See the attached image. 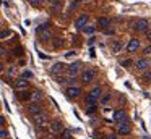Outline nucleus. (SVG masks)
I'll return each instance as SVG.
<instances>
[{"mask_svg":"<svg viewBox=\"0 0 151 139\" xmlns=\"http://www.w3.org/2000/svg\"><path fill=\"white\" fill-rule=\"evenodd\" d=\"M148 28H150V24H148L146 19H137V21L132 24V29L137 32H146Z\"/></svg>","mask_w":151,"mask_h":139,"instance_id":"nucleus-1","label":"nucleus"},{"mask_svg":"<svg viewBox=\"0 0 151 139\" xmlns=\"http://www.w3.org/2000/svg\"><path fill=\"white\" fill-rule=\"evenodd\" d=\"M33 120H34V125H36L37 128H44V126H47V115L42 113V112L37 113V115H34Z\"/></svg>","mask_w":151,"mask_h":139,"instance_id":"nucleus-2","label":"nucleus"},{"mask_svg":"<svg viewBox=\"0 0 151 139\" xmlns=\"http://www.w3.org/2000/svg\"><path fill=\"white\" fill-rule=\"evenodd\" d=\"M49 128H50V133H52V134H60L62 129H63V125H62L60 120H52V121L49 123Z\"/></svg>","mask_w":151,"mask_h":139,"instance_id":"nucleus-3","label":"nucleus"},{"mask_svg":"<svg viewBox=\"0 0 151 139\" xmlns=\"http://www.w3.org/2000/svg\"><path fill=\"white\" fill-rule=\"evenodd\" d=\"M13 87H15L17 91H26L28 87H29V83H28L24 78H18V79H15Z\"/></svg>","mask_w":151,"mask_h":139,"instance_id":"nucleus-4","label":"nucleus"},{"mask_svg":"<svg viewBox=\"0 0 151 139\" xmlns=\"http://www.w3.org/2000/svg\"><path fill=\"white\" fill-rule=\"evenodd\" d=\"M94 76H96V71L94 70H85L81 73V81L83 83H91L93 79H94Z\"/></svg>","mask_w":151,"mask_h":139,"instance_id":"nucleus-5","label":"nucleus"},{"mask_svg":"<svg viewBox=\"0 0 151 139\" xmlns=\"http://www.w3.org/2000/svg\"><path fill=\"white\" fill-rule=\"evenodd\" d=\"M148 66H150V61H148L146 58H138V60L135 61V68H137L138 71H146Z\"/></svg>","mask_w":151,"mask_h":139,"instance_id":"nucleus-6","label":"nucleus"},{"mask_svg":"<svg viewBox=\"0 0 151 139\" xmlns=\"http://www.w3.org/2000/svg\"><path fill=\"white\" fill-rule=\"evenodd\" d=\"M80 94H81V89L76 86H68L67 87V96L70 97V99H76V97H80Z\"/></svg>","mask_w":151,"mask_h":139,"instance_id":"nucleus-7","label":"nucleus"},{"mask_svg":"<svg viewBox=\"0 0 151 139\" xmlns=\"http://www.w3.org/2000/svg\"><path fill=\"white\" fill-rule=\"evenodd\" d=\"M88 18L89 16L86 15V13H83V15H80L78 18H76V21H75V28H78V29H83L86 26V23H88Z\"/></svg>","mask_w":151,"mask_h":139,"instance_id":"nucleus-8","label":"nucleus"},{"mask_svg":"<svg viewBox=\"0 0 151 139\" xmlns=\"http://www.w3.org/2000/svg\"><path fill=\"white\" fill-rule=\"evenodd\" d=\"M130 131H132V128H130V125H128L127 121H122V123H119V126H117V133H119V134L125 136V134H128Z\"/></svg>","mask_w":151,"mask_h":139,"instance_id":"nucleus-9","label":"nucleus"},{"mask_svg":"<svg viewBox=\"0 0 151 139\" xmlns=\"http://www.w3.org/2000/svg\"><path fill=\"white\" fill-rule=\"evenodd\" d=\"M138 48H140V41H138V39H130V42H128V45H127V52L133 53Z\"/></svg>","mask_w":151,"mask_h":139,"instance_id":"nucleus-10","label":"nucleus"},{"mask_svg":"<svg viewBox=\"0 0 151 139\" xmlns=\"http://www.w3.org/2000/svg\"><path fill=\"white\" fill-rule=\"evenodd\" d=\"M28 113H29L31 116L37 115V113H41V105L37 102H33L31 105H28Z\"/></svg>","mask_w":151,"mask_h":139,"instance_id":"nucleus-11","label":"nucleus"},{"mask_svg":"<svg viewBox=\"0 0 151 139\" xmlns=\"http://www.w3.org/2000/svg\"><path fill=\"white\" fill-rule=\"evenodd\" d=\"M52 74H57V76H59L60 73H63V71H67V65H63V63H55L52 66Z\"/></svg>","mask_w":151,"mask_h":139,"instance_id":"nucleus-12","label":"nucleus"},{"mask_svg":"<svg viewBox=\"0 0 151 139\" xmlns=\"http://www.w3.org/2000/svg\"><path fill=\"white\" fill-rule=\"evenodd\" d=\"M50 37H52V36H50V31H49L47 28H44L42 31L39 32V39H41L42 42H47V41H50Z\"/></svg>","mask_w":151,"mask_h":139,"instance_id":"nucleus-13","label":"nucleus"},{"mask_svg":"<svg viewBox=\"0 0 151 139\" xmlns=\"http://www.w3.org/2000/svg\"><path fill=\"white\" fill-rule=\"evenodd\" d=\"M125 118H127V115H125L124 110H117V112H114V120H115L117 123L125 121Z\"/></svg>","mask_w":151,"mask_h":139,"instance_id":"nucleus-14","label":"nucleus"},{"mask_svg":"<svg viewBox=\"0 0 151 139\" xmlns=\"http://www.w3.org/2000/svg\"><path fill=\"white\" fill-rule=\"evenodd\" d=\"M80 70V63H73V65H68L67 66V73L70 74V76H75L76 73H78Z\"/></svg>","mask_w":151,"mask_h":139,"instance_id":"nucleus-15","label":"nucleus"},{"mask_svg":"<svg viewBox=\"0 0 151 139\" xmlns=\"http://www.w3.org/2000/svg\"><path fill=\"white\" fill-rule=\"evenodd\" d=\"M109 24H111L109 18H98V26L99 28H109Z\"/></svg>","mask_w":151,"mask_h":139,"instance_id":"nucleus-16","label":"nucleus"},{"mask_svg":"<svg viewBox=\"0 0 151 139\" xmlns=\"http://www.w3.org/2000/svg\"><path fill=\"white\" fill-rule=\"evenodd\" d=\"M41 99H42V94H41V91H33V92H31V100H34V102H39Z\"/></svg>","mask_w":151,"mask_h":139,"instance_id":"nucleus-17","label":"nucleus"},{"mask_svg":"<svg viewBox=\"0 0 151 139\" xmlns=\"http://www.w3.org/2000/svg\"><path fill=\"white\" fill-rule=\"evenodd\" d=\"M89 94H91V96H94L96 97V99H99V97H101V87H99V86H96V87H93V89H91V92H89Z\"/></svg>","mask_w":151,"mask_h":139,"instance_id":"nucleus-18","label":"nucleus"},{"mask_svg":"<svg viewBox=\"0 0 151 139\" xmlns=\"http://www.w3.org/2000/svg\"><path fill=\"white\" fill-rule=\"evenodd\" d=\"M96 97L94 96H91V94H88V96H86V99H85V103L86 105H93V103H96Z\"/></svg>","mask_w":151,"mask_h":139,"instance_id":"nucleus-19","label":"nucleus"},{"mask_svg":"<svg viewBox=\"0 0 151 139\" xmlns=\"http://www.w3.org/2000/svg\"><path fill=\"white\" fill-rule=\"evenodd\" d=\"M120 48H122L120 42H114V44H112V53H119V52H120Z\"/></svg>","mask_w":151,"mask_h":139,"instance_id":"nucleus-20","label":"nucleus"},{"mask_svg":"<svg viewBox=\"0 0 151 139\" xmlns=\"http://www.w3.org/2000/svg\"><path fill=\"white\" fill-rule=\"evenodd\" d=\"M28 91V89H26ZM26 91H23V92L20 94V99L21 100H29L31 99V92H26Z\"/></svg>","mask_w":151,"mask_h":139,"instance_id":"nucleus-21","label":"nucleus"},{"mask_svg":"<svg viewBox=\"0 0 151 139\" xmlns=\"http://www.w3.org/2000/svg\"><path fill=\"white\" fill-rule=\"evenodd\" d=\"M96 108H98V105H96V103H93V105H88V108H86V113H88V115H93V113L96 112Z\"/></svg>","mask_w":151,"mask_h":139,"instance_id":"nucleus-22","label":"nucleus"},{"mask_svg":"<svg viewBox=\"0 0 151 139\" xmlns=\"http://www.w3.org/2000/svg\"><path fill=\"white\" fill-rule=\"evenodd\" d=\"M94 31L96 29L91 28V26H85V28H83V32H85V34H94Z\"/></svg>","mask_w":151,"mask_h":139,"instance_id":"nucleus-23","label":"nucleus"},{"mask_svg":"<svg viewBox=\"0 0 151 139\" xmlns=\"http://www.w3.org/2000/svg\"><path fill=\"white\" fill-rule=\"evenodd\" d=\"M143 81H146V83H150V81H151V70H146V71H145Z\"/></svg>","mask_w":151,"mask_h":139,"instance_id":"nucleus-24","label":"nucleus"},{"mask_svg":"<svg viewBox=\"0 0 151 139\" xmlns=\"http://www.w3.org/2000/svg\"><path fill=\"white\" fill-rule=\"evenodd\" d=\"M62 44H63V42H62V39H59V37H57V39H54V48L62 47Z\"/></svg>","mask_w":151,"mask_h":139,"instance_id":"nucleus-25","label":"nucleus"},{"mask_svg":"<svg viewBox=\"0 0 151 139\" xmlns=\"http://www.w3.org/2000/svg\"><path fill=\"white\" fill-rule=\"evenodd\" d=\"M10 34H12L10 31H7V29H2V32H0V37H2V39H5V37H8Z\"/></svg>","mask_w":151,"mask_h":139,"instance_id":"nucleus-26","label":"nucleus"},{"mask_svg":"<svg viewBox=\"0 0 151 139\" xmlns=\"http://www.w3.org/2000/svg\"><path fill=\"white\" fill-rule=\"evenodd\" d=\"M21 78H24V79H26V78H33V73H31V71H23V73H21Z\"/></svg>","mask_w":151,"mask_h":139,"instance_id":"nucleus-27","label":"nucleus"},{"mask_svg":"<svg viewBox=\"0 0 151 139\" xmlns=\"http://www.w3.org/2000/svg\"><path fill=\"white\" fill-rule=\"evenodd\" d=\"M21 53H23V48H21V47H17V48L13 50V55H17V57H20Z\"/></svg>","mask_w":151,"mask_h":139,"instance_id":"nucleus-28","label":"nucleus"},{"mask_svg":"<svg viewBox=\"0 0 151 139\" xmlns=\"http://www.w3.org/2000/svg\"><path fill=\"white\" fill-rule=\"evenodd\" d=\"M75 55H76L75 50H68V52L65 53V57H67V58H72V57H75Z\"/></svg>","mask_w":151,"mask_h":139,"instance_id":"nucleus-29","label":"nucleus"},{"mask_svg":"<svg viewBox=\"0 0 151 139\" xmlns=\"http://www.w3.org/2000/svg\"><path fill=\"white\" fill-rule=\"evenodd\" d=\"M0 138H2V139L7 138V129H4V128L0 129Z\"/></svg>","mask_w":151,"mask_h":139,"instance_id":"nucleus-30","label":"nucleus"},{"mask_svg":"<svg viewBox=\"0 0 151 139\" xmlns=\"http://www.w3.org/2000/svg\"><path fill=\"white\" fill-rule=\"evenodd\" d=\"M132 65V60H124L122 61V66H125V68H128Z\"/></svg>","mask_w":151,"mask_h":139,"instance_id":"nucleus-31","label":"nucleus"},{"mask_svg":"<svg viewBox=\"0 0 151 139\" xmlns=\"http://www.w3.org/2000/svg\"><path fill=\"white\" fill-rule=\"evenodd\" d=\"M68 138H70V131L67 129V131L62 133V139H68Z\"/></svg>","mask_w":151,"mask_h":139,"instance_id":"nucleus-32","label":"nucleus"},{"mask_svg":"<svg viewBox=\"0 0 151 139\" xmlns=\"http://www.w3.org/2000/svg\"><path fill=\"white\" fill-rule=\"evenodd\" d=\"M109 99H111V94L104 96V97H102V103H107V102H109Z\"/></svg>","mask_w":151,"mask_h":139,"instance_id":"nucleus-33","label":"nucleus"},{"mask_svg":"<svg viewBox=\"0 0 151 139\" xmlns=\"http://www.w3.org/2000/svg\"><path fill=\"white\" fill-rule=\"evenodd\" d=\"M143 53H145V55H150V53H151V45H148V47L145 48V50H143Z\"/></svg>","mask_w":151,"mask_h":139,"instance_id":"nucleus-34","label":"nucleus"},{"mask_svg":"<svg viewBox=\"0 0 151 139\" xmlns=\"http://www.w3.org/2000/svg\"><path fill=\"white\" fill-rule=\"evenodd\" d=\"M146 39L151 42V29H148V31H146Z\"/></svg>","mask_w":151,"mask_h":139,"instance_id":"nucleus-35","label":"nucleus"},{"mask_svg":"<svg viewBox=\"0 0 151 139\" xmlns=\"http://www.w3.org/2000/svg\"><path fill=\"white\" fill-rule=\"evenodd\" d=\"M41 2H42V0H31V3H33V5H41Z\"/></svg>","mask_w":151,"mask_h":139,"instance_id":"nucleus-36","label":"nucleus"},{"mask_svg":"<svg viewBox=\"0 0 151 139\" xmlns=\"http://www.w3.org/2000/svg\"><path fill=\"white\" fill-rule=\"evenodd\" d=\"M106 139H117V136H115V134H109Z\"/></svg>","mask_w":151,"mask_h":139,"instance_id":"nucleus-37","label":"nucleus"},{"mask_svg":"<svg viewBox=\"0 0 151 139\" xmlns=\"http://www.w3.org/2000/svg\"><path fill=\"white\" fill-rule=\"evenodd\" d=\"M0 50H2V55H7V48H5V47H2Z\"/></svg>","mask_w":151,"mask_h":139,"instance_id":"nucleus-38","label":"nucleus"},{"mask_svg":"<svg viewBox=\"0 0 151 139\" xmlns=\"http://www.w3.org/2000/svg\"><path fill=\"white\" fill-rule=\"evenodd\" d=\"M83 2H91V0H83Z\"/></svg>","mask_w":151,"mask_h":139,"instance_id":"nucleus-39","label":"nucleus"}]
</instances>
